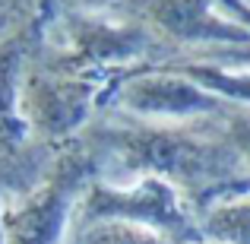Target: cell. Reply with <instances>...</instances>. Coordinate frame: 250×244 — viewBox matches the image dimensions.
Masks as SVG:
<instances>
[{"label":"cell","instance_id":"cell-2","mask_svg":"<svg viewBox=\"0 0 250 244\" xmlns=\"http://www.w3.org/2000/svg\"><path fill=\"white\" fill-rule=\"evenodd\" d=\"M102 219L133 222V225L152 228L174 244H200V222L190 203L177 187H171L162 177H136L130 184L95 181L85 184L70 216V228L89 225Z\"/></svg>","mask_w":250,"mask_h":244},{"label":"cell","instance_id":"cell-9","mask_svg":"<svg viewBox=\"0 0 250 244\" xmlns=\"http://www.w3.org/2000/svg\"><path fill=\"white\" fill-rule=\"evenodd\" d=\"M171 67L181 70L184 76H190L206 92L219 95L222 102L250 111V67H225V64L200 61V57L184 61V64H171Z\"/></svg>","mask_w":250,"mask_h":244},{"label":"cell","instance_id":"cell-15","mask_svg":"<svg viewBox=\"0 0 250 244\" xmlns=\"http://www.w3.org/2000/svg\"><path fill=\"white\" fill-rule=\"evenodd\" d=\"M13 3H16V0H0V16H3V13H6V10H10V6H13Z\"/></svg>","mask_w":250,"mask_h":244},{"label":"cell","instance_id":"cell-11","mask_svg":"<svg viewBox=\"0 0 250 244\" xmlns=\"http://www.w3.org/2000/svg\"><path fill=\"white\" fill-rule=\"evenodd\" d=\"M61 244H174V241L152 232V228L133 225V222L102 219V222H89V225H80V228H67Z\"/></svg>","mask_w":250,"mask_h":244},{"label":"cell","instance_id":"cell-6","mask_svg":"<svg viewBox=\"0 0 250 244\" xmlns=\"http://www.w3.org/2000/svg\"><path fill=\"white\" fill-rule=\"evenodd\" d=\"M22 54L16 42L0 44V200H13L44 177L51 162H35V133L22 114ZM54 159V155H51Z\"/></svg>","mask_w":250,"mask_h":244},{"label":"cell","instance_id":"cell-1","mask_svg":"<svg viewBox=\"0 0 250 244\" xmlns=\"http://www.w3.org/2000/svg\"><path fill=\"white\" fill-rule=\"evenodd\" d=\"M104 149L92 155L95 177L130 184L136 177H162L184 194L196 216L212 203L250 194V175L238 149L222 133V117L196 124H152L111 127Z\"/></svg>","mask_w":250,"mask_h":244},{"label":"cell","instance_id":"cell-14","mask_svg":"<svg viewBox=\"0 0 250 244\" xmlns=\"http://www.w3.org/2000/svg\"><path fill=\"white\" fill-rule=\"evenodd\" d=\"M0 244H6V235H3V200H0Z\"/></svg>","mask_w":250,"mask_h":244},{"label":"cell","instance_id":"cell-12","mask_svg":"<svg viewBox=\"0 0 250 244\" xmlns=\"http://www.w3.org/2000/svg\"><path fill=\"white\" fill-rule=\"evenodd\" d=\"M222 133L225 140L238 149L241 162H244L247 175H250V111L247 108H231L222 117Z\"/></svg>","mask_w":250,"mask_h":244},{"label":"cell","instance_id":"cell-8","mask_svg":"<svg viewBox=\"0 0 250 244\" xmlns=\"http://www.w3.org/2000/svg\"><path fill=\"white\" fill-rule=\"evenodd\" d=\"M73 51L76 57L92 67H114V64H127V61H140L146 57V51L152 48V32H146L140 22L133 19H102V16H76L73 29Z\"/></svg>","mask_w":250,"mask_h":244},{"label":"cell","instance_id":"cell-7","mask_svg":"<svg viewBox=\"0 0 250 244\" xmlns=\"http://www.w3.org/2000/svg\"><path fill=\"white\" fill-rule=\"evenodd\" d=\"M98 92H102L98 80H85L76 73L22 70L19 98L35 140L63 143L89 121Z\"/></svg>","mask_w":250,"mask_h":244},{"label":"cell","instance_id":"cell-3","mask_svg":"<svg viewBox=\"0 0 250 244\" xmlns=\"http://www.w3.org/2000/svg\"><path fill=\"white\" fill-rule=\"evenodd\" d=\"M89 181H95V162L80 146L54 155L35 187L22 197L3 200L6 244H61L70 228L73 206Z\"/></svg>","mask_w":250,"mask_h":244},{"label":"cell","instance_id":"cell-5","mask_svg":"<svg viewBox=\"0 0 250 244\" xmlns=\"http://www.w3.org/2000/svg\"><path fill=\"white\" fill-rule=\"evenodd\" d=\"M117 10L155 38L184 48H231L250 44V32L222 10L219 0H121Z\"/></svg>","mask_w":250,"mask_h":244},{"label":"cell","instance_id":"cell-10","mask_svg":"<svg viewBox=\"0 0 250 244\" xmlns=\"http://www.w3.org/2000/svg\"><path fill=\"white\" fill-rule=\"evenodd\" d=\"M206 244H250V194L212 203L196 216Z\"/></svg>","mask_w":250,"mask_h":244},{"label":"cell","instance_id":"cell-16","mask_svg":"<svg viewBox=\"0 0 250 244\" xmlns=\"http://www.w3.org/2000/svg\"><path fill=\"white\" fill-rule=\"evenodd\" d=\"M200 244H206V241H200Z\"/></svg>","mask_w":250,"mask_h":244},{"label":"cell","instance_id":"cell-13","mask_svg":"<svg viewBox=\"0 0 250 244\" xmlns=\"http://www.w3.org/2000/svg\"><path fill=\"white\" fill-rule=\"evenodd\" d=\"M70 3H76V6H83V10H102V6H111V3H121V0H70Z\"/></svg>","mask_w":250,"mask_h":244},{"label":"cell","instance_id":"cell-4","mask_svg":"<svg viewBox=\"0 0 250 244\" xmlns=\"http://www.w3.org/2000/svg\"><path fill=\"white\" fill-rule=\"evenodd\" d=\"M111 98L121 111L136 121L152 124H196L225 117L234 105L222 102L219 95L196 86L174 67L133 70L124 80H114Z\"/></svg>","mask_w":250,"mask_h":244}]
</instances>
